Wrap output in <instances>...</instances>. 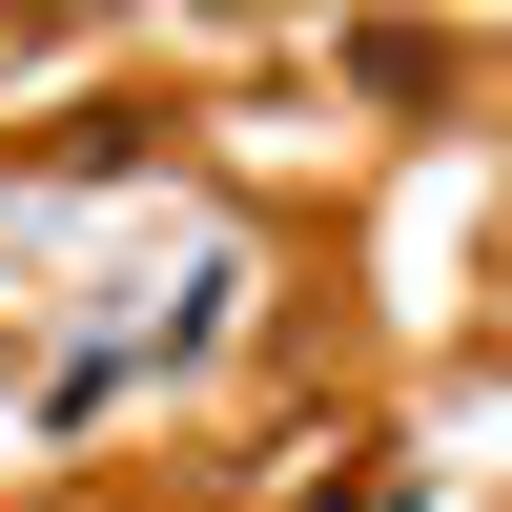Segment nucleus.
<instances>
[{"instance_id":"nucleus-1","label":"nucleus","mask_w":512,"mask_h":512,"mask_svg":"<svg viewBox=\"0 0 512 512\" xmlns=\"http://www.w3.org/2000/svg\"><path fill=\"white\" fill-rule=\"evenodd\" d=\"M328 512H410V472H349V492H328Z\"/></svg>"}]
</instances>
